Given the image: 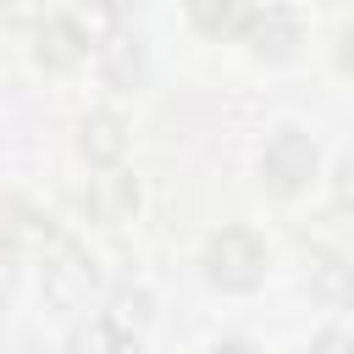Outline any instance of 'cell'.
I'll return each instance as SVG.
<instances>
[{
	"mask_svg": "<svg viewBox=\"0 0 354 354\" xmlns=\"http://www.w3.org/2000/svg\"><path fill=\"white\" fill-rule=\"evenodd\" d=\"M210 354H254V348H243V343H216Z\"/></svg>",
	"mask_w": 354,
	"mask_h": 354,
	"instance_id": "44dd1931",
	"label": "cell"
},
{
	"mask_svg": "<svg viewBox=\"0 0 354 354\" xmlns=\"http://www.w3.org/2000/svg\"><path fill=\"white\" fill-rule=\"evenodd\" d=\"M94 282H100L94 260H88L66 232H55V238L44 243V299H50L55 310H77V304L94 293Z\"/></svg>",
	"mask_w": 354,
	"mask_h": 354,
	"instance_id": "7a4b0ae2",
	"label": "cell"
},
{
	"mask_svg": "<svg viewBox=\"0 0 354 354\" xmlns=\"http://www.w3.org/2000/svg\"><path fill=\"white\" fill-rule=\"evenodd\" d=\"M138 6H144V0H100L105 17H127V11H138Z\"/></svg>",
	"mask_w": 354,
	"mask_h": 354,
	"instance_id": "e0dca14e",
	"label": "cell"
},
{
	"mask_svg": "<svg viewBox=\"0 0 354 354\" xmlns=\"http://www.w3.org/2000/svg\"><path fill=\"white\" fill-rule=\"evenodd\" d=\"M28 17H33V6L28 0H11V22H28Z\"/></svg>",
	"mask_w": 354,
	"mask_h": 354,
	"instance_id": "ffe728a7",
	"label": "cell"
},
{
	"mask_svg": "<svg viewBox=\"0 0 354 354\" xmlns=\"http://www.w3.org/2000/svg\"><path fill=\"white\" fill-rule=\"evenodd\" d=\"M243 39H249V50L260 61H293L299 44H304V17L293 6H266V11H254Z\"/></svg>",
	"mask_w": 354,
	"mask_h": 354,
	"instance_id": "277c9868",
	"label": "cell"
},
{
	"mask_svg": "<svg viewBox=\"0 0 354 354\" xmlns=\"http://www.w3.org/2000/svg\"><path fill=\"white\" fill-rule=\"evenodd\" d=\"M77 149H83L88 166H116L122 149H127V122L116 111H88L77 122Z\"/></svg>",
	"mask_w": 354,
	"mask_h": 354,
	"instance_id": "ba28073f",
	"label": "cell"
},
{
	"mask_svg": "<svg viewBox=\"0 0 354 354\" xmlns=\"http://www.w3.org/2000/svg\"><path fill=\"white\" fill-rule=\"evenodd\" d=\"M33 55L44 72H72L83 55H88V33L77 17H44L39 33H33Z\"/></svg>",
	"mask_w": 354,
	"mask_h": 354,
	"instance_id": "5b68a950",
	"label": "cell"
},
{
	"mask_svg": "<svg viewBox=\"0 0 354 354\" xmlns=\"http://www.w3.org/2000/svg\"><path fill=\"white\" fill-rule=\"evenodd\" d=\"M332 199H337V210H354V155L337 160V171H332Z\"/></svg>",
	"mask_w": 354,
	"mask_h": 354,
	"instance_id": "5bb4252c",
	"label": "cell"
},
{
	"mask_svg": "<svg viewBox=\"0 0 354 354\" xmlns=\"http://www.w3.org/2000/svg\"><path fill=\"white\" fill-rule=\"evenodd\" d=\"M111 343H116V326L111 321H88V326H77L66 337V354H111Z\"/></svg>",
	"mask_w": 354,
	"mask_h": 354,
	"instance_id": "4fadbf2b",
	"label": "cell"
},
{
	"mask_svg": "<svg viewBox=\"0 0 354 354\" xmlns=\"http://www.w3.org/2000/svg\"><path fill=\"white\" fill-rule=\"evenodd\" d=\"M310 354H354V337H348V332H321V337L310 343Z\"/></svg>",
	"mask_w": 354,
	"mask_h": 354,
	"instance_id": "9a60e30c",
	"label": "cell"
},
{
	"mask_svg": "<svg viewBox=\"0 0 354 354\" xmlns=\"http://www.w3.org/2000/svg\"><path fill=\"white\" fill-rule=\"evenodd\" d=\"M149 315H155L149 288H116V293H111V315H105V321H111L116 332H138Z\"/></svg>",
	"mask_w": 354,
	"mask_h": 354,
	"instance_id": "7c38bea8",
	"label": "cell"
},
{
	"mask_svg": "<svg viewBox=\"0 0 354 354\" xmlns=\"http://www.w3.org/2000/svg\"><path fill=\"white\" fill-rule=\"evenodd\" d=\"M205 277L227 293H249L266 277V243L249 227H221L205 243Z\"/></svg>",
	"mask_w": 354,
	"mask_h": 354,
	"instance_id": "6da1fadb",
	"label": "cell"
},
{
	"mask_svg": "<svg viewBox=\"0 0 354 354\" xmlns=\"http://www.w3.org/2000/svg\"><path fill=\"white\" fill-rule=\"evenodd\" d=\"M111 354H144V348H138V337H133V332H116V343H111Z\"/></svg>",
	"mask_w": 354,
	"mask_h": 354,
	"instance_id": "d6986e66",
	"label": "cell"
},
{
	"mask_svg": "<svg viewBox=\"0 0 354 354\" xmlns=\"http://www.w3.org/2000/svg\"><path fill=\"white\" fill-rule=\"evenodd\" d=\"M55 238L50 216L33 205V199H0V249L17 254V249H44Z\"/></svg>",
	"mask_w": 354,
	"mask_h": 354,
	"instance_id": "8992f818",
	"label": "cell"
},
{
	"mask_svg": "<svg viewBox=\"0 0 354 354\" xmlns=\"http://www.w3.org/2000/svg\"><path fill=\"white\" fill-rule=\"evenodd\" d=\"M77 205L88 210V221H127L138 210V183L127 171H105L77 194Z\"/></svg>",
	"mask_w": 354,
	"mask_h": 354,
	"instance_id": "52a82bcc",
	"label": "cell"
},
{
	"mask_svg": "<svg viewBox=\"0 0 354 354\" xmlns=\"http://www.w3.org/2000/svg\"><path fill=\"white\" fill-rule=\"evenodd\" d=\"M260 177H266V188L271 194H304L310 188V177H315V144H310V133H299V127H282L271 144H266V155H260Z\"/></svg>",
	"mask_w": 354,
	"mask_h": 354,
	"instance_id": "3957f363",
	"label": "cell"
},
{
	"mask_svg": "<svg viewBox=\"0 0 354 354\" xmlns=\"http://www.w3.org/2000/svg\"><path fill=\"white\" fill-rule=\"evenodd\" d=\"M100 72H105V83H111V88L133 94V88L144 83V44H138V39H127V33H111V39L100 44Z\"/></svg>",
	"mask_w": 354,
	"mask_h": 354,
	"instance_id": "8fae6325",
	"label": "cell"
},
{
	"mask_svg": "<svg viewBox=\"0 0 354 354\" xmlns=\"http://www.w3.org/2000/svg\"><path fill=\"white\" fill-rule=\"evenodd\" d=\"M188 22L210 39H238L254 22V0H188Z\"/></svg>",
	"mask_w": 354,
	"mask_h": 354,
	"instance_id": "30bf717a",
	"label": "cell"
},
{
	"mask_svg": "<svg viewBox=\"0 0 354 354\" xmlns=\"http://www.w3.org/2000/svg\"><path fill=\"white\" fill-rule=\"evenodd\" d=\"M11 282H17V271H11V260H6V249H0V304L11 299Z\"/></svg>",
	"mask_w": 354,
	"mask_h": 354,
	"instance_id": "ac0fdd59",
	"label": "cell"
},
{
	"mask_svg": "<svg viewBox=\"0 0 354 354\" xmlns=\"http://www.w3.org/2000/svg\"><path fill=\"white\" fill-rule=\"evenodd\" d=\"M304 282H310V293L321 299V304H348L354 299V266L337 254V249H310L304 254Z\"/></svg>",
	"mask_w": 354,
	"mask_h": 354,
	"instance_id": "9c48e42d",
	"label": "cell"
},
{
	"mask_svg": "<svg viewBox=\"0 0 354 354\" xmlns=\"http://www.w3.org/2000/svg\"><path fill=\"white\" fill-rule=\"evenodd\" d=\"M337 61H343V72L354 77V22L343 28V44H337Z\"/></svg>",
	"mask_w": 354,
	"mask_h": 354,
	"instance_id": "2e32d148",
	"label": "cell"
}]
</instances>
